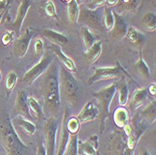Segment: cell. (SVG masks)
I'll list each match as a JSON object with an SVG mask.
<instances>
[{
  "instance_id": "cell-1",
  "label": "cell",
  "mask_w": 156,
  "mask_h": 155,
  "mask_svg": "<svg viewBox=\"0 0 156 155\" xmlns=\"http://www.w3.org/2000/svg\"><path fill=\"white\" fill-rule=\"evenodd\" d=\"M41 93L44 99V111L49 117H55L60 109V84L59 67L54 61L42 78Z\"/></svg>"
},
{
  "instance_id": "cell-2",
  "label": "cell",
  "mask_w": 156,
  "mask_h": 155,
  "mask_svg": "<svg viewBox=\"0 0 156 155\" xmlns=\"http://www.w3.org/2000/svg\"><path fill=\"white\" fill-rule=\"evenodd\" d=\"M0 134L7 155H27L28 147L20 139L9 115L5 116L4 121L0 124Z\"/></svg>"
},
{
  "instance_id": "cell-3",
  "label": "cell",
  "mask_w": 156,
  "mask_h": 155,
  "mask_svg": "<svg viewBox=\"0 0 156 155\" xmlns=\"http://www.w3.org/2000/svg\"><path fill=\"white\" fill-rule=\"evenodd\" d=\"M60 95L71 106L77 107L80 100V86L77 79L71 72L67 71L64 66L59 67Z\"/></svg>"
},
{
  "instance_id": "cell-4",
  "label": "cell",
  "mask_w": 156,
  "mask_h": 155,
  "mask_svg": "<svg viewBox=\"0 0 156 155\" xmlns=\"http://www.w3.org/2000/svg\"><path fill=\"white\" fill-rule=\"evenodd\" d=\"M116 93V84L111 83L110 85L93 93V96L97 100L98 118H99V132L102 134L105 130V123L109 117V107L111 101Z\"/></svg>"
},
{
  "instance_id": "cell-5",
  "label": "cell",
  "mask_w": 156,
  "mask_h": 155,
  "mask_svg": "<svg viewBox=\"0 0 156 155\" xmlns=\"http://www.w3.org/2000/svg\"><path fill=\"white\" fill-rule=\"evenodd\" d=\"M133 150L129 149L126 142V136L120 130L113 131L108 144V155H133Z\"/></svg>"
},
{
  "instance_id": "cell-6",
  "label": "cell",
  "mask_w": 156,
  "mask_h": 155,
  "mask_svg": "<svg viewBox=\"0 0 156 155\" xmlns=\"http://www.w3.org/2000/svg\"><path fill=\"white\" fill-rule=\"evenodd\" d=\"M43 134L45 137V149L47 155H54L57 134V119L49 117L44 124Z\"/></svg>"
},
{
  "instance_id": "cell-7",
  "label": "cell",
  "mask_w": 156,
  "mask_h": 155,
  "mask_svg": "<svg viewBox=\"0 0 156 155\" xmlns=\"http://www.w3.org/2000/svg\"><path fill=\"white\" fill-rule=\"evenodd\" d=\"M53 59L52 56L47 52L44 55H42V57L39 59L38 63L36 64L33 67H31L23 76V81L26 84H31L33 83L37 78H39L42 74H43L47 68L50 66V65L52 63Z\"/></svg>"
},
{
  "instance_id": "cell-8",
  "label": "cell",
  "mask_w": 156,
  "mask_h": 155,
  "mask_svg": "<svg viewBox=\"0 0 156 155\" xmlns=\"http://www.w3.org/2000/svg\"><path fill=\"white\" fill-rule=\"evenodd\" d=\"M123 68L121 66L119 62H116V65L111 67H97L94 69L93 76L89 79L88 84L92 85L93 83L99 80L112 79L118 78L122 75Z\"/></svg>"
},
{
  "instance_id": "cell-9",
  "label": "cell",
  "mask_w": 156,
  "mask_h": 155,
  "mask_svg": "<svg viewBox=\"0 0 156 155\" xmlns=\"http://www.w3.org/2000/svg\"><path fill=\"white\" fill-rule=\"evenodd\" d=\"M37 30L31 27H28L24 30V32L20 36V37L14 42L13 45V54L17 58H23L26 54L28 48H29L31 39L36 35Z\"/></svg>"
},
{
  "instance_id": "cell-10",
  "label": "cell",
  "mask_w": 156,
  "mask_h": 155,
  "mask_svg": "<svg viewBox=\"0 0 156 155\" xmlns=\"http://www.w3.org/2000/svg\"><path fill=\"white\" fill-rule=\"evenodd\" d=\"M79 20L85 25L91 26L100 30L101 26V12L97 9H90L88 8H80L79 13Z\"/></svg>"
},
{
  "instance_id": "cell-11",
  "label": "cell",
  "mask_w": 156,
  "mask_h": 155,
  "mask_svg": "<svg viewBox=\"0 0 156 155\" xmlns=\"http://www.w3.org/2000/svg\"><path fill=\"white\" fill-rule=\"evenodd\" d=\"M48 50L52 51L55 54V56L58 58L59 62L61 63L62 66H64L67 70V71L71 72V73H76L77 72V67H76V65H75L74 61L72 59H70L68 56H66L63 52L62 48L59 45L51 43L48 46Z\"/></svg>"
},
{
  "instance_id": "cell-12",
  "label": "cell",
  "mask_w": 156,
  "mask_h": 155,
  "mask_svg": "<svg viewBox=\"0 0 156 155\" xmlns=\"http://www.w3.org/2000/svg\"><path fill=\"white\" fill-rule=\"evenodd\" d=\"M113 16H114V23L111 29V38L114 40H121L125 37L128 26L124 18L116 11H113Z\"/></svg>"
},
{
  "instance_id": "cell-13",
  "label": "cell",
  "mask_w": 156,
  "mask_h": 155,
  "mask_svg": "<svg viewBox=\"0 0 156 155\" xmlns=\"http://www.w3.org/2000/svg\"><path fill=\"white\" fill-rule=\"evenodd\" d=\"M78 154L98 155V136H91L85 141L78 140Z\"/></svg>"
},
{
  "instance_id": "cell-14",
  "label": "cell",
  "mask_w": 156,
  "mask_h": 155,
  "mask_svg": "<svg viewBox=\"0 0 156 155\" xmlns=\"http://www.w3.org/2000/svg\"><path fill=\"white\" fill-rule=\"evenodd\" d=\"M30 8H31V0H22L16 13L15 20H14V22L11 24V28L15 32L17 33L20 32L21 27L25 19V16Z\"/></svg>"
},
{
  "instance_id": "cell-15",
  "label": "cell",
  "mask_w": 156,
  "mask_h": 155,
  "mask_svg": "<svg viewBox=\"0 0 156 155\" xmlns=\"http://www.w3.org/2000/svg\"><path fill=\"white\" fill-rule=\"evenodd\" d=\"M99 114L97 105L94 102H88L87 104H85L81 111L80 112V114L78 115L77 119L80 123H85L89 122L92 121H94Z\"/></svg>"
},
{
  "instance_id": "cell-16",
  "label": "cell",
  "mask_w": 156,
  "mask_h": 155,
  "mask_svg": "<svg viewBox=\"0 0 156 155\" xmlns=\"http://www.w3.org/2000/svg\"><path fill=\"white\" fill-rule=\"evenodd\" d=\"M14 112L18 115H22L24 118H30L29 109H28V96L23 90L18 91L15 104H14Z\"/></svg>"
},
{
  "instance_id": "cell-17",
  "label": "cell",
  "mask_w": 156,
  "mask_h": 155,
  "mask_svg": "<svg viewBox=\"0 0 156 155\" xmlns=\"http://www.w3.org/2000/svg\"><path fill=\"white\" fill-rule=\"evenodd\" d=\"M125 37L133 46H135L138 50H141V48H142L145 42V36L142 33L139 32L137 29H136L135 27L131 26L127 28Z\"/></svg>"
},
{
  "instance_id": "cell-18",
  "label": "cell",
  "mask_w": 156,
  "mask_h": 155,
  "mask_svg": "<svg viewBox=\"0 0 156 155\" xmlns=\"http://www.w3.org/2000/svg\"><path fill=\"white\" fill-rule=\"evenodd\" d=\"M113 121L119 128L122 129L127 123L130 122V115L128 109L122 106L117 107L114 110V113H113Z\"/></svg>"
},
{
  "instance_id": "cell-19",
  "label": "cell",
  "mask_w": 156,
  "mask_h": 155,
  "mask_svg": "<svg viewBox=\"0 0 156 155\" xmlns=\"http://www.w3.org/2000/svg\"><path fill=\"white\" fill-rule=\"evenodd\" d=\"M67 115V110L65 111L64 116H63V120H62V123H61V130H60V135H59V140H58V149H57V153L54 155H63L65 149L66 147L68 138H69V133L66 129V118Z\"/></svg>"
},
{
  "instance_id": "cell-20",
  "label": "cell",
  "mask_w": 156,
  "mask_h": 155,
  "mask_svg": "<svg viewBox=\"0 0 156 155\" xmlns=\"http://www.w3.org/2000/svg\"><path fill=\"white\" fill-rule=\"evenodd\" d=\"M42 35H43V37L47 38L51 43L59 45L60 47L66 46L68 41V38L66 36L59 32H56L52 29H44L42 31Z\"/></svg>"
},
{
  "instance_id": "cell-21",
  "label": "cell",
  "mask_w": 156,
  "mask_h": 155,
  "mask_svg": "<svg viewBox=\"0 0 156 155\" xmlns=\"http://www.w3.org/2000/svg\"><path fill=\"white\" fill-rule=\"evenodd\" d=\"M147 97H148V93H147V89L142 88V89H136L133 94L132 97L130 99L129 102V107L132 111L137 109L139 107H141L144 102L147 100Z\"/></svg>"
},
{
  "instance_id": "cell-22",
  "label": "cell",
  "mask_w": 156,
  "mask_h": 155,
  "mask_svg": "<svg viewBox=\"0 0 156 155\" xmlns=\"http://www.w3.org/2000/svg\"><path fill=\"white\" fill-rule=\"evenodd\" d=\"M102 52V41L97 40L84 52V59L87 64L94 63Z\"/></svg>"
},
{
  "instance_id": "cell-23",
  "label": "cell",
  "mask_w": 156,
  "mask_h": 155,
  "mask_svg": "<svg viewBox=\"0 0 156 155\" xmlns=\"http://www.w3.org/2000/svg\"><path fill=\"white\" fill-rule=\"evenodd\" d=\"M39 10L44 16L50 19L59 20L55 5L52 0H41L39 2Z\"/></svg>"
},
{
  "instance_id": "cell-24",
  "label": "cell",
  "mask_w": 156,
  "mask_h": 155,
  "mask_svg": "<svg viewBox=\"0 0 156 155\" xmlns=\"http://www.w3.org/2000/svg\"><path fill=\"white\" fill-rule=\"evenodd\" d=\"M134 69L136 70L137 75L140 76L143 79H150V77H151L150 68L143 59L142 51L141 50H139V58L136 61V63L134 65Z\"/></svg>"
},
{
  "instance_id": "cell-25",
  "label": "cell",
  "mask_w": 156,
  "mask_h": 155,
  "mask_svg": "<svg viewBox=\"0 0 156 155\" xmlns=\"http://www.w3.org/2000/svg\"><path fill=\"white\" fill-rule=\"evenodd\" d=\"M115 84H116V91L119 92V104L120 106L124 107L129 99V91L124 77H122Z\"/></svg>"
},
{
  "instance_id": "cell-26",
  "label": "cell",
  "mask_w": 156,
  "mask_h": 155,
  "mask_svg": "<svg viewBox=\"0 0 156 155\" xmlns=\"http://www.w3.org/2000/svg\"><path fill=\"white\" fill-rule=\"evenodd\" d=\"M156 103L155 100H151L150 104L138 114L141 119H143L146 122L153 123L156 120Z\"/></svg>"
},
{
  "instance_id": "cell-27",
  "label": "cell",
  "mask_w": 156,
  "mask_h": 155,
  "mask_svg": "<svg viewBox=\"0 0 156 155\" xmlns=\"http://www.w3.org/2000/svg\"><path fill=\"white\" fill-rule=\"evenodd\" d=\"M28 109H29L30 117L34 118L35 120H41L44 116L43 109L41 108L38 102L34 97H28Z\"/></svg>"
},
{
  "instance_id": "cell-28",
  "label": "cell",
  "mask_w": 156,
  "mask_h": 155,
  "mask_svg": "<svg viewBox=\"0 0 156 155\" xmlns=\"http://www.w3.org/2000/svg\"><path fill=\"white\" fill-rule=\"evenodd\" d=\"M16 122L18 123V125L21 127V129L23 130V132L27 135V136H33L36 132V125L28 121L26 118H24L22 115H18L16 118Z\"/></svg>"
},
{
  "instance_id": "cell-29",
  "label": "cell",
  "mask_w": 156,
  "mask_h": 155,
  "mask_svg": "<svg viewBox=\"0 0 156 155\" xmlns=\"http://www.w3.org/2000/svg\"><path fill=\"white\" fill-rule=\"evenodd\" d=\"M80 6L77 4L76 0H71L67 3V18L70 23L76 24L79 22Z\"/></svg>"
},
{
  "instance_id": "cell-30",
  "label": "cell",
  "mask_w": 156,
  "mask_h": 155,
  "mask_svg": "<svg viewBox=\"0 0 156 155\" xmlns=\"http://www.w3.org/2000/svg\"><path fill=\"white\" fill-rule=\"evenodd\" d=\"M141 23L144 26L145 29L148 32H154L156 29V15L153 12H147L145 13L142 19H141Z\"/></svg>"
},
{
  "instance_id": "cell-31",
  "label": "cell",
  "mask_w": 156,
  "mask_h": 155,
  "mask_svg": "<svg viewBox=\"0 0 156 155\" xmlns=\"http://www.w3.org/2000/svg\"><path fill=\"white\" fill-rule=\"evenodd\" d=\"M80 35L82 40V43L83 46L85 47V49L88 50L94 42V36L92 34V32L90 31V29L87 26H82L80 28Z\"/></svg>"
},
{
  "instance_id": "cell-32",
  "label": "cell",
  "mask_w": 156,
  "mask_h": 155,
  "mask_svg": "<svg viewBox=\"0 0 156 155\" xmlns=\"http://www.w3.org/2000/svg\"><path fill=\"white\" fill-rule=\"evenodd\" d=\"M78 134L69 135V138L63 155H78Z\"/></svg>"
},
{
  "instance_id": "cell-33",
  "label": "cell",
  "mask_w": 156,
  "mask_h": 155,
  "mask_svg": "<svg viewBox=\"0 0 156 155\" xmlns=\"http://www.w3.org/2000/svg\"><path fill=\"white\" fill-rule=\"evenodd\" d=\"M103 20H104L105 29L107 31H110L112 29L113 23H114V16H113V11L105 5L103 10Z\"/></svg>"
},
{
  "instance_id": "cell-34",
  "label": "cell",
  "mask_w": 156,
  "mask_h": 155,
  "mask_svg": "<svg viewBox=\"0 0 156 155\" xmlns=\"http://www.w3.org/2000/svg\"><path fill=\"white\" fill-rule=\"evenodd\" d=\"M18 80V76L14 71L9 72V74L6 77V82H5V89L7 92V96H9L10 93L15 87Z\"/></svg>"
},
{
  "instance_id": "cell-35",
  "label": "cell",
  "mask_w": 156,
  "mask_h": 155,
  "mask_svg": "<svg viewBox=\"0 0 156 155\" xmlns=\"http://www.w3.org/2000/svg\"><path fill=\"white\" fill-rule=\"evenodd\" d=\"M139 0H118V7L120 9L126 12H133L136 10Z\"/></svg>"
},
{
  "instance_id": "cell-36",
  "label": "cell",
  "mask_w": 156,
  "mask_h": 155,
  "mask_svg": "<svg viewBox=\"0 0 156 155\" xmlns=\"http://www.w3.org/2000/svg\"><path fill=\"white\" fill-rule=\"evenodd\" d=\"M66 126L70 135H77L80 127V122H79L77 117H71L66 122Z\"/></svg>"
},
{
  "instance_id": "cell-37",
  "label": "cell",
  "mask_w": 156,
  "mask_h": 155,
  "mask_svg": "<svg viewBox=\"0 0 156 155\" xmlns=\"http://www.w3.org/2000/svg\"><path fill=\"white\" fill-rule=\"evenodd\" d=\"M44 52V44L40 38H37L34 42V53L37 58H41Z\"/></svg>"
},
{
  "instance_id": "cell-38",
  "label": "cell",
  "mask_w": 156,
  "mask_h": 155,
  "mask_svg": "<svg viewBox=\"0 0 156 155\" xmlns=\"http://www.w3.org/2000/svg\"><path fill=\"white\" fill-rule=\"evenodd\" d=\"M13 38H14V34L12 31H6L5 34L2 36V38H1V41H2V43L3 45L5 46H9L11 42L13 41Z\"/></svg>"
},
{
  "instance_id": "cell-39",
  "label": "cell",
  "mask_w": 156,
  "mask_h": 155,
  "mask_svg": "<svg viewBox=\"0 0 156 155\" xmlns=\"http://www.w3.org/2000/svg\"><path fill=\"white\" fill-rule=\"evenodd\" d=\"M103 5H105V0H90L87 8L90 9H96Z\"/></svg>"
},
{
  "instance_id": "cell-40",
  "label": "cell",
  "mask_w": 156,
  "mask_h": 155,
  "mask_svg": "<svg viewBox=\"0 0 156 155\" xmlns=\"http://www.w3.org/2000/svg\"><path fill=\"white\" fill-rule=\"evenodd\" d=\"M36 155H47L46 153V149H45V145L42 143H38L37 148V153Z\"/></svg>"
},
{
  "instance_id": "cell-41",
  "label": "cell",
  "mask_w": 156,
  "mask_h": 155,
  "mask_svg": "<svg viewBox=\"0 0 156 155\" xmlns=\"http://www.w3.org/2000/svg\"><path fill=\"white\" fill-rule=\"evenodd\" d=\"M8 1L7 0H0V13L5 12L7 7H8Z\"/></svg>"
},
{
  "instance_id": "cell-42",
  "label": "cell",
  "mask_w": 156,
  "mask_h": 155,
  "mask_svg": "<svg viewBox=\"0 0 156 155\" xmlns=\"http://www.w3.org/2000/svg\"><path fill=\"white\" fill-rule=\"evenodd\" d=\"M148 92L152 96H155V94H156V84L155 83H151V85L149 86V88H148Z\"/></svg>"
},
{
  "instance_id": "cell-43",
  "label": "cell",
  "mask_w": 156,
  "mask_h": 155,
  "mask_svg": "<svg viewBox=\"0 0 156 155\" xmlns=\"http://www.w3.org/2000/svg\"><path fill=\"white\" fill-rule=\"evenodd\" d=\"M117 3H118V0H105V6L108 8L117 5Z\"/></svg>"
},
{
  "instance_id": "cell-44",
  "label": "cell",
  "mask_w": 156,
  "mask_h": 155,
  "mask_svg": "<svg viewBox=\"0 0 156 155\" xmlns=\"http://www.w3.org/2000/svg\"><path fill=\"white\" fill-rule=\"evenodd\" d=\"M138 155H150V153H149V151H148L146 149H144V148H141V149L139 150Z\"/></svg>"
},
{
  "instance_id": "cell-45",
  "label": "cell",
  "mask_w": 156,
  "mask_h": 155,
  "mask_svg": "<svg viewBox=\"0 0 156 155\" xmlns=\"http://www.w3.org/2000/svg\"><path fill=\"white\" fill-rule=\"evenodd\" d=\"M86 0H76V2H77V4L80 6V5H81V4H83Z\"/></svg>"
},
{
  "instance_id": "cell-46",
  "label": "cell",
  "mask_w": 156,
  "mask_h": 155,
  "mask_svg": "<svg viewBox=\"0 0 156 155\" xmlns=\"http://www.w3.org/2000/svg\"><path fill=\"white\" fill-rule=\"evenodd\" d=\"M4 14H5V12L0 13V23H1V21H2V19H3V17H4Z\"/></svg>"
},
{
  "instance_id": "cell-47",
  "label": "cell",
  "mask_w": 156,
  "mask_h": 155,
  "mask_svg": "<svg viewBox=\"0 0 156 155\" xmlns=\"http://www.w3.org/2000/svg\"><path fill=\"white\" fill-rule=\"evenodd\" d=\"M62 2H64V3H68V2H70L71 0H61Z\"/></svg>"
},
{
  "instance_id": "cell-48",
  "label": "cell",
  "mask_w": 156,
  "mask_h": 155,
  "mask_svg": "<svg viewBox=\"0 0 156 155\" xmlns=\"http://www.w3.org/2000/svg\"><path fill=\"white\" fill-rule=\"evenodd\" d=\"M0 80H1V73H0Z\"/></svg>"
}]
</instances>
